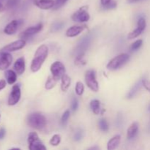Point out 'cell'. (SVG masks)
Instances as JSON below:
<instances>
[{"instance_id":"obj_8","label":"cell","mask_w":150,"mask_h":150,"mask_svg":"<svg viewBox=\"0 0 150 150\" xmlns=\"http://www.w3.org/2000/svg\"><path fill=\"white\" fill-rule=\"evenodd\" d=\"M51 73L52 74V76L55 78L57 80H59L61 79V78L62 77L63 75L65 74V67H64V64L61 62H54L51 65Z\"/></svg>"},{"instance_id":"obj_27","label":"cell","mask_w":150,"mask_h":150,"mask_svg":"<svg viewBox=\"0 0 150 150\" xmlns=\"http://www.w3.org/2000/svg\"><path fill=\"white\" fill-rule=\"evenodd\" d=\"M75 90H76V93L79 96H81V95H83V92H84V86L81 81H78L76 84Z\"/></svg>"},{"instance_id":"obj_10","label":"cell","mask_w":150,"mask_h":150,"mask_svg":"<svg viewBox=\"0 0 150 150\" xmlns=\"http://www.w3.org/2000/svg\"><path fill=\"white\" fill-rule=\"evenodd\" d=\"M42 27L43 26H42V23H38L36 26H31V27L27 28L26 30H24L20 34L19 37H20L21 39L27 40L29 38L33 37L36 34H38L39 32H40L42 29Z\"/></svg>"},{"instance_id":"obj_41","label":"cell","mask_w":150,"mask_h":150,"mask_svg":"<svg viewBox=\"0 0 150 150\" xmlns=\"http://www.w3.org/2000/svg\"><path fill=\"white\" fill-rule=\"evenodd\" d=\"M143 1V0H127V2H128L129 4H133V3L139 2V1Z\"/></svg>"},{"instance_id":"obj_13","label":"cell","mask_w":150,"mask_h":150,"mask_svg":"<svg viewBox=\"0 0 150 150\" xmlns=\"http://www.w3.org/2000/svg\"><path fill=\"white\" fill-rule=\"evenodd\" d=\"M23 21L22 20V19H16V20H13L4 27V32L6 35H14V34L17 32L18 28L23 24Z\"/></svg>"},{"instance_id":"obj_21","label":"cell","mask_w":150,"mask_h":150,"mask_svg":"<svg viewBox=\"0 0 150 150\" xmlns=\"http://www.w3.org/2000/svg\"><path fill=\"white\" fill-rule=\"evenodd\" d=\"M4 76H5L6 80L9 84H13L17 80L16 72H14L12 70H6L5 73H4Z\"/></svg>"},{"instance_id":"obj_32","label":"cell","mask_w":150,"mask_h":150,"mask_svg":"<svg viewBox=\"0 0 150 150\" xmlns=\"http://www.w3.org/2000/svg\"><path fill=\"white\" fill-rule=\"evenodd\" d=\"M83 137V132L81 129L78 130L74 134V139L76 142H80Z\"/></svg>"},{"instance_id":"obj_25","label":"cell","mask_w":150,"mask_h":150,"mask_svg":"<svg viewBox=\"0 0 150 150\" xmlns=\"http://www.w3.org/2000/svg\"><path fill=\"white\" fill-rule=\"evenodd\" d=\"M21 0H7L6 3V8L9 10L14 9L20 4Z\"/></svg>"},{"instance_id":"obj_22","label":"cell","mask_w":150,"mask_h":150,"mask_svg":"<svg viewBox=\"0 0 150 150\" xmlns=\"http://www.w3.org/2000/svg\"><path fill=\"white\" fill-rule=\"evenodd\" d=\"M61 89L62 92H67L71 84V79L67 75H63L61 78Z\"/></svg>"},{"instance_id":"obj_46","label":"cell","mask_w":150,"mask_h":150,"mask_svg":"<svg viewBox=\"0 0 150 150\" xmlns=\"http://www.w3.org/2000/svg\"><path fill=\"white\" fill-rule=\"evenodd\" d=\"M0 117H1V116H0Z\"/></svg>"},{"instance_id":"obj_28","label":"cell","mask_w":150,"mask_h":150,"mask_svg":"<svg viewBox=\"0 0 150 150\" xmlns=\"http://www.w3.org/2000/svg\"><path fill=\"white\" fill-rule=\"evenodd\" d=\"M61 142V136L59 134H55L52 136V138L50 140V144L52 146H58Z\"/></svg>"},{"instance_id":"obj_43","label":"cell","mask_w":150,"mask_h":150,"mask_svg":"<svg viewBox=\"0 0 150 150\" xmlns=\"http://www.w3.org/2000/svg\"><path fill=\"white\" fill-rule=\"evenodd\" d=\"M100 148L98 146H92V147L89 148V149H99Z\"/></svg>"},{"instance_id":"obj_35","label":"cell","mask_w":150,"mask_h":150,"mask_svg":"<svg viewBox=\"0 0 150 150\" xmlns=\"http://www.w3.org/2000/svg\"><path fill=\"white\" fill-rule=\"evenodd\" d=\"M117 6V2H116L115 1H112V0H111V1H110V2H108V4H105V5H103V7L104 9H106V10H112V9L116 8Z\"/></svg>"},{"instance_id":"obj_23","label":"cell","mask_w":150,"mask_h":150,"mask_svg":"<svg viewBox=\"0 0 150 150\" xmlns=\"http://www.w3.org/2000/svg\"><path fill=\"white\" fill-rule=\"evenodd\" d=\"M90 108L92 112L98 115L100 113V102L98 100H92L90 102Z\"/></svg>"},{"instance_id":"obj_4","label":"cell","mask_w":150,"mask_h":150,"mask_svg":"<svg viewBox=\"0 0 150 150\" xmlns=\"http://www.w3.org/2000/svg\"><path fill=\"white\" fill-rule=\"evenodd\" d=\"M130 59L127 54H120L118 56L113 58L107 64V68L110 70H116L120 68L121 66L125 64Z\"/></svg>"},{"instance_id":"obj_17","label":"cell","mask_w":150,"mask_h":150,"mask_svg":"<svg viewBox=\"0 0 150 150\" xmlns=\"http://www.w3.org/2000/svg\"><path fill=\"white\" fill-rule=\"evenodd\" d=\"M35 4L42 10H48L53 8L55 4L54 0H35Z\"/></svg>"},{"instance_id":"obj_29","label":"cell","mask_w":150,"mask_h":150,"mask_svg":"<svg viewBox=\"0 0 150 150\" xmlns=\"http://www.w3.org/2000/svg\"><path fill=\"white\" fill-rule=\"evenodd\" d=\"M64 23L63 22H54L52 24V26H51V31L53 32H58L60 29H62V27L64 26Z\"/></svg>"},{"instance_id":"obj_30","label":"cell","mask_w":150,"mask_h":150,"mask_svg":"<svg viewBox=\"0 0 150 150\" xmlns=\"http://www.w3.org/2000/svg\"><path fill=\"white\" fill-rule=\"evenodd\" d=\"M70 112L69 110H67L64 112V114H62L61 118V123L63 126H65L66 124L67 123V121H68V119L70 117Z\"/></svg>"},{"instance_id":"obj_9","label":"cell","mask_w":150,"mask_h":150,"mask_svg":"<svg viewBox=\"0 0 150 150\" xmlns=\"http://www.w3.org/2000/svg\"><path fill=\"white\" fill-rule=\"evenodd\" d=\"M146 26V20H145L144 18L142 17L138 20V23H137V27L134 29L133 31L130 32L129 33V35H127V38L130 40L135 39V38H138L140 35H142V32L145 30Z\"/></svg>"},{"instance_id":"obj_15","label":"cell","mask_w":150,"mask_h":150,"mask_svg":"<svg viewBox=\"0 0 150 150\" xmlns=\"http://www.w3.org/2000/svg\"><path fill=\"white\" fill-rule=\"evenodd\" d=\"M86 29V25L73 26H71V27L69 28V29H67V30L66 31V36L68 37V38H73V37H76L77 36V35H79V34L81 33L82 32H83Z\"/></svg>"},{"instance_id":"obj_42","label":"cell","mask_w":150,"mask_h":150,"mask_svg":"<svg viewBox=\"0 0 150 150\" xmlns=\"http://www.w3.org/2000/svg\"><path fill=\"white\" fill-rule=\"evenodd\" d=\"M4 5H3V4L0 2V13L3 11V10H4Z\"/></svg>"},{"instance_id":"obj_11","label":"cell","mask_w":150,"mask_h":150,"mask_svg":"<svg viewBox=\"0 0 150 150\" xmlns=\"http://www.w3.org/2000/svg\"><path fill=\"white\" fill-rule=\"evenodd\" d=\"M21 95V89L19 85L16 84L13 86L12 88L11 92H10V95L8 98V105H15L18 103L20 100Z\"/></svg>"},{"instance_id":"obj_40","label":"cell","mask_w":150,"mask_h":150,"mask_svg":"<svg viewBox=\"0 0 150 150\" xmlns=\"http://www.w3.org/2000/svg\"><path fill=\"white\" fill-rule=\"evenodd\" d=\"M111 0H100V2L102 4V5H105V4H108V2H110Z\"/></svg>"},{"instance_id":"obj_18","label":"cell","mask_w":150,"mask_h":150,"mask_svg":"<svg viewBox=\"0 0 150 150\" xmlns=\"http://www.w3.org/2000/svg\"><path fill=\"white\" fill-rule=\"evenodd\" d=\"M25 67H26V64H25L24 57H20L14 63V70L17 74H23L25 71Z\"/></svg>"},{"instance_id":"obj_38","label":"cell","mask_w":150,"mask_h":150,"mask_svg":"<svg viewBox=\"0 0 150 150\" xmlns=\"http://www.w3.org/2000/svg\"><path fill=\"white\" fill-rule=\"evenodd\" d=\"M5 134H6L5 129H4V127H1V128H0V140L4 139V136H5Z\"/></svg>"},{"instance_id":"obj_12","label":"cell","mask_w":150,"mask_h":150,"mask_svg":"<svg viewBox=\"0 0 150 150\" xmlns=\"http://www.w3.org/2000/svg\"><path fill=\"white\" fill-rule=\"evenodd\" d=\"M13 62V57L7 51H0V70H7Z\"/></svg>"},{"instance_id":"obj_31","label":"cell","mask_w":150,"mask_h":150,"mask_svg":"<svg viewBox=\"0 0 150 150\" xmlns=\"http://www.w3.org/2000/svg\"><path fill=\"white\" fill-rule=\"evenodd\" d=\"M143 45V40H137L136 41H135L131 45V50L132 51H135L139 50V48L142 47V45Z\"/></svg>"},{"instance_id":"obj_24","label":"cell","mask_w":150,"mask_h":150,"mask_svg":"<svg viewBox=\"0 0 150 150\" xmlns=\"http://www.w3.org/2000/svg\"><path fill=\"white\" fill-rule=\"evenodd\" d=\"M57 81H58V80L56 79L53 76H48V79H47L46 82H45V88L46 89H48V90L53 89V88L56 86Z\"/></svg>"},{"instance_id":"obj_2","label":"cell","mask_w":150,"mask_h":150,"mask_svg":"<svg viewBox=\"0 0 150 150\" xmlns=\"http://www.w3.org/2000/svg\"><path fill=\"white\" fill-rule=\"evenodd\" d=\"M27 123L32 128L42 130L46 126V119L40 113H32L28 116Z\"/></svg>"},{"instance_id":"obj_26","label":"cell","mask_w":150,"mask_h":150,"mask_svg":"<svg viewBox=\"0 0 150 150\" xmlns=\"http://www.w3.org/2000/svg\"><path fill=\"white\" fill-rule=\"evenodd\" d=\"M98 125H99L100 129L103 132H107L108 130V129H109L108 124L105 119H100L99 120V122H98Z\"/></svg>"},{"instance_id":"obj_44","label":"cell","mask_w":150,"mask_h":150,"mask_svg":"<svg viewBox=\"0 0 150 150\" xmlns=\"http://www.w3.org/2000/svg\"><path fill=\"white\" fill-rule=\"evenodd\" d=\"M147 131L148 133H150V121L149 122V124H148V127H147Z\"/></svg>"},{"instance_id":"obj_7","label":"cell","mask_w":150,"mask_h":150,"mask_svg":"<svg viewBox=\"0 0 150 150\" xmlns=\"http://www.w3.org/2000/svg\"><path fill=\"white\" fill-rule=\"evenodd\" d=\"M87 9V6H83V7L79 8L77 11L75 12L72 15V20L75 22H80V23L88 21L90 18V16H89V13H88Z\"/></svg>"},{"instance_id":"obj_20","label":"cell","mask_w":150,"mask_h":150,"mask_svg":"<svg viewBox=\"0 0 150 150\" xmlns=\"http://www.w3.org/2000/svg\"><path fill=\"white\" fill-rule=\"evenodd\" d=\"M120 141H121V136L120 135H117V136H114L111 138L108 142L107 144V149L108 150H113L117 149L119 146L120 144Z\"/></svg>"},{"instance_id":"obj_34","label":"cell","mask_w":150,"mask_h":150,"mask_svg":"<svg viewBox=\"0 0 150 150\" xmlns=\"http://www.w3.org/2000/svg\"><path fill=\"white\" fill-rule=\"evenodd\" d=\"M67 1H68V0H56L55 4H54L53 9H54V10H57V9L60 8V7H62Z\"/></svg>"},{"instance_id":"obj_3","label":"cell","mask_w":150,"mask_h":150,"mask_svg":"<svg viewBox=\"0 0 150 150\" xmlns=\"http://www.w3.org/2000/svg\"><path fill=\"white\" fill-rule=\"evenodd\" d=\"M92 40V34H88L85 35L84 37L81 38L80 40L78 42L77 45L75 47V49L73 51L75 56H84L85 53L88 50L89 47L90 46V44Z\"/></svg>"},{"instance_id":"obj_6","label":"cell","mask_w":150,"mask_h":150,"mask_svg":"<svg viewBox=\"0 0 150 150\" xmlns=\"http://www.w3.org/2000/svg\"><path fill=\"white\" fill-rule=\"evenodd\" d=\"M85 82L88 87L93 92H97L99 90V83L96 79V73L93 70H89L85 74Z\"/></svg>"},{"instance_id":"obj_47","label":"cell","mask_w":150,"mask_h":150,"mask_svg":"<svg viewBox=\"0 0 150 150\" xmlns=\"http://www.w3.org/2000/svg\"><path fill=\"white\" fill-rule=\"evenodd\" d=\"M0 1H1V0H0Z\"/></svg>"},{"instance_id":"obj_5","label":"cell","mask_w":150,"mask_h":150,"mask_svg":"<svg viewBox=\"0 0 150 150\" xmlns=\"http://www.w3.org/2000/svg\"><path fill=\"white\" fill-rule=\"evenodd\" d=\"M29 144V149L30 150H45L46 147L40 140L38 133L35 132H31L28 136L27 139Z\"/></svg>"},{"instance_id":"obj_19","label":"cell","mask_w":150,"mask_h":150,"mask_svg":"<svg viewBox=\"0 0 150 150\" xmlns=\"http://www.w3.org/2000/svg\"><path fill=\"white\" fill-rule=\"evenodd\" d=\"M139 132V123L135 122L131 124V125L127 129V137L128 139H133L137 136Z\"/></svg>"},{"instance_id":"obj_1","label":"cell","mask_w":150,"mask_h":150,"mask_svg":"<svg viewBox=\"0 0 150 150\" xmlns=\"http://www.w3.org/2000/svg\"><path fill=\"white\" fill-rule=\"evenodd\" d=\"M48 54V48L45 45H41L38 47L35 52L34 58L31 63L30 68L33 73L39 71L40 69L42 67V64L45 60L46 59Z\"/></svg>"},{"instance_id":"obj_36","label":"cell","mask_w":150,"mask_h":150,"mask_svg":"<svg viewBox=\"0 0 150 150\" xmlns=\"http://www.w3.org/2000/svg\"><path fill=\"white\" fill-rule=\"evenodd\" d=\"M79 108V100L76 99V98H74L72 100V104H71V108H72V111L73 112L76 111V110L78 109Z\"/></svg>"},{"instance_id":"obj_39","label":"cell","mask_w":150,"mask_h":150,"mask_svg":"<svg viewBox=\"0 0 150 150\" xmlns=\"http://www.w3.org/2000/svg\"><path fill=\"white\" fill-rule=\"evenodd\" d=\"M6 86V81L4 80H0V91L4 89Z\"/></svg>"},{"instance_id":"obj_33","label":"cell","mask_w":150,"mask_h":150,"mask_svg":"<svg viewBox=\"0 0 150 150\" xmlns=\"http://www.w3.org/2000/svg\"><path fill=\"white\" fill-rule=\"evenodd\" d=\"M75 64L76 65H84L86 64V61L83 59V56H77V57H76Z\"/></svg>"},{"instance_id":"obj_14","label":"cell","mask_w":150,"mask_h":150,"mask_svg":"<svg viewBox=\"0 0 150 150\" xmlns=\"http://www.w3.org/2000/svg\"><path fill=\"white\" fill-rule=\"evenodd\" d=\"M25 45H26V40L23 39H21L5 45L4 47H3L1 51L13 52V51H16L20 49H22Z\"/></svg>"},{"instance_id":"obj_37","label":"cell","mask_w":150,"mask_h":150,"mask_svg":"<svg viewBox=\"0 0 150 150\" xmlns=\"http://www.w3.org/2000/svg\"><path fill=\"white\" fill-rule=\"evenodd\" d=\"M143 86L146 89L147 91H149L150 92V81L148 79H143Z\"/></svg>"},{"instance_id":"obj_16","label":"cell","mask_w":150,"mask_h":150,"mask_svg":"<svg viewBox=\"0 0 150 150\" xmlns=\"http://www.w3.org/2000/svg\"><path fill=\"white\" fill-rule=\"evenodd\" d=\"M143 79L144 78L139 79V80L133 85V87L130 89V91L127 92V95H126V98H127V99H131V98H134L136 95V94H137L138 92H139V90L142 89V87L143 86Z\"/></svg>"},{"instance_id":"obj_45","label":"cell","mask_w":150,"mask_h":150,"mask_svg":"<svg viewBox=\"0 0 150 150\" xmlns=\"http://www.w3.org/2000/svg\"><path fill=\"white\" fill-rule=\"evenodd\" d=\"M148 111H149V112H150V104H149V107H148Z\"/></svg>"}]
</instances>
